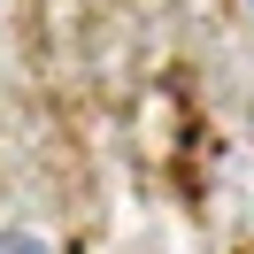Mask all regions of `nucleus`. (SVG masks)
Wrapping results in <instances>:
<instances>
[{
  "label": "nucleus",
  "instance_id": "obj_1",
  "mask_svg": "<svg viewBox=\"0 0 254 254\" xmlns=\"http://www.w3.org/2000/svg\"><path fill=\"white\" fill-rule=\"evenodd\" d=\"M0 254H54L39 231H0Z\"/></svg>",
  "mask_w": 254,
  "mask_h": 254
},
{
  "label": "nucleus",
  "instance_id": "obj_2",
  "mask_svg": "<svg viewBox=\"0 0 254 254\" xmlns=\"http://www.w3.org/2000/svg\"><path fill=\"white\" fill-rule=\"evenodd\" d=\"M247 16H254V0H247Z\"/></svg>",
  "mask_w": 254,
  "mask_h": 254
}]
</instances>
